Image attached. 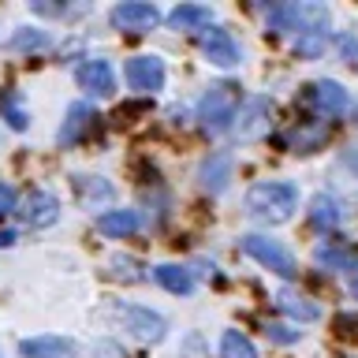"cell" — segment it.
Wrapping results in <instances>:
<instances>
[{"instance_id":"cell-1","label":"cell","mask_w":358,"mask_h":358,"mask_svg":"<svg viewBox=\"0 0 358 358\" xmlns=\"http://www.w3.org/2000/svg\"><path fill=\"white\" fill-rule=\"evenodd\" d=\"M299 209V187L284 183V179H265L246 190V213L265 224H284L295 217Z\"/></svg>"},{"instance_id":"cell-2","label":"cell","mask_w":358,"mask_h":358,"mask_svg":"<svg viewBox=\"0 0 358 358\" xmlns=\"http://www.w3.org/2000/svg\"><path fill=\"white\" fill-rule=\"evenodd\" d=\"M235 108H239V86L235 83H217L206 90V97L198 101V120L209 134H220L231 127Z\"/></svg>"},{"instance_id":"cell-3","label":"cell","mask_w":358,"mask_h":358,"mask_svg":"<svg viewBox=\"0 0 358 358\" xmlns=\"http://www.w3.org/2000/svg\"><path fill=\"white\" fill-rule=\"evenodd\" d=\"M243 254H250L257 265H265V268H273L276 276H284V280H295L299 273V265H295V254L287 250L280 239H268V235H243Z\"/></svg>"},{"instance_id":"cell-4","label":"cell","mask_w":358,"mask_h":358,"mask_svg":"<svg viewBox=\"0 0 358 358\" xmlns=\"http://www.w3.org/2000/svg\"><path fill=\"white\" fill-rule=\"evenodd\" d=\"M268 123H273V101L268 97H250L246 105L235 108L231 131H235L239 142H254V138H265L268 134Z\"/></svg>"},{"instance_id":"cell-5","label":"cell","mask_w":358,"mask_h":358,"mask_svg":"<svg viewBox=\"0 0 358 358\" xmlns=\"http://www.w3.org/2000/svg\"><path fill=\"white\" fill-rule=\"evenodd\" d=\"M123 75H127L131 90H138V94H157V90L164 86V60L161 56H131L127 67H123Z\"/></svg>"},{"instance_id":"cell-6","label":"cell","mask_w":358,"mask_h":358,"mask_svg":"<svg viewBox=\"0 0 358 358\" xmlns=\"http://www.w3.org/2000/svg\"><path fill=\"white\" fill-rule=\"evenodd\" d=\"M157 22H161V11H157V4H145V0H127V4L112 8V27L120 30L142 34V30H153Z\"/></svg>"},{"instance_id":"cell-7","label":"cell","mask_w":358,"mask_h":358,"mask_svg":"<svg viewBox=\"0 0 358 358\" xmlns=\"http://www.w3.org/2000/svg\"><path fill=\"white\" fill-rule=\"evenodd\" d=\"M19 217L27 228H49V224L60 220V201H56L49 190H30L27 201H22Z\"/></svg>"},{"instance_id":"cell-8","label":"cell","mask_w":358,"mask_h":358,"mask_svg":"<svg viewBox=\"0 0 358 358\" xmlns=\"http://www.w3.org/2000/svg\"><path fill=\"white\" fill-rule=\"evenodd\" d=\"M306 101L313 105V112L324 120H336L340 112L347 108V90L340 83H332V78H321V83H313L306 90Z\"/></svg>"},{"instance_id":"cell-9","label":"cell","mask_w":358,"mask_h":358,"mask_svg":"<svg viewBox=\"0 0 358 358\" xmlns=\"http://www.w3.org/2000/svg\"><path fill=\"white\" fill-rule=\"evenodd\" d=\"M78 86L90 90L94 97H112L116 94V71H112V64L108 60H86V64H78Z\"/></svg>"},{"instance_id":"cell-10","label":"cell","mask_w":358,"mask_h":358,"mask_svg":"<svg viewBox=\"0 0 358 358\" xmlns=\"http://www.w3.org/2000/svg\"><path fill=\"white\" fill-rule=\"evenodd\" d=\"M116 313L123 317V324L138 336V340H150V343H157L164 336V329H168V321L161 317V313H153V310H145V306H120Z\"/></svg>"},{"instance_id":"cell-11","label":"cell","mask_w":358,"mask_h":358,"mask_svg":"<svg viewBox=\"0 0 358 358\" xmlns=\"http://www.w3.org/2000/svg\"><path fill=\"white\" fill-rule=\"evenodd\" d=\"M198 45H201V52H206L209 64H217V67H235V64H239V45L231 41L228 30L209 27L206 34H201Z\"/></svg>"},{"instance_id":"cell-12","label":"cell","mask_w":358,"mask_h":358,"mask_svg":"<svg viewBox=\"0 0 358 358\" xmlns=\"http://www.w3.org/2000/svg\"><path fill=\"white\" fill-rule=\"evenodd\" d=\"M228 179H231V153L228 150H217V153H209L206 161H201L198 183H201L206 194H220V190L228 187Z\"/></svg>"},{"instance_id":"cell-13","label":"cell","mask_w":358,"mask_h":358,"mask_svg":"<svg viewBox=\"0 0 358 358\" xmlns=\"http://www.w3.org/2000/svg\"><path fill=\"white\" fill-rule=\"evenodd\" d=\"M94 108L86 105V101H75L71 108H67V120L60 123V145H75V142H83V134L94 127Z\"/></svg>"},{"instance_id":"cell-14","label":"cell","mask_w":358,"mask_h":358,"mask_svg":"<svg viewBox=\"0 0 358 358\" xmlns=\"http://www.w3.org/2000/svg\"><path fill=\"white\" fill-rule=\"evenodd\" d=\"M22 358H75V343L60 340V336H34V340L19 343Z\"/></svg>"},{"instance_id":"cell-15","label":"cell","mask_w":358,"mask_h":358,"mask_svg":"<svg viewBox=\"0 0 358 358\" xmlns=\"http://www.w3.org/2000/svg\"><path fill=\"white\" fill-rule=\"evenodd\" d=\"M142 228V217L134 209H112V213H101L97 217V231L108 235V239H127Z\"/></svg>"},{"instance_id":"cell-16","label":"cell","mask_w":358,"mask_h":358,"mask_svg":"<svg viewBox=\"0 0 358 358\" xmlns=\"http://www.w3.org/2000/svg\"><path fill=\"white\" fill-rule=\"evenodd\" d=\"M209 22H213V11L206 4H179L168 11V27H176V30H201Z\"/></svg>"},{"instance_id":"cell-17","label":"cell","mask_w":358,"mask_h":358,"mask_svg":"<svg viewBox=\"0 0 358 358\" xmlns=\"http://www.w3.org/2000/svg\"><path fill=\"white\" fill-rule=\"evenodd\" d=\"M310 224L317 231H336L340 228V206H336L332 194H317L310 201Z\"/></svg>"},{"instance_id":"cell-18","label":"cell","mask_w":358,"mask_h":358,"mask_svg":"<svg viewBox=\"0 0 358 358\" xmlns=\"http://www.w3.org/2000/svg\"><path fill=\"white\" fill-rule=\"evenodd\" d=\"M153 276H157V284L164 291H172V295H190V291H194V280H190V273L183 265H157Z\"/></svg>"},{"instance_id":"cell-19","label":"cell","mask_w":358,"mask_h":358,"mask_svg":"<svg viewBox=\"0 0 358 358\" xmlns=\"http://www.w3.org/2000/svg\"><path fill=\"white\" fill-rule=\"evenodd\" d=\"M0 120L8 123L11 131H27V108H22V97H19V90H0Z\"/></svg>"},{"instance_id":"cell-20","label":"cell","mask_w":358,"mask_h":358,"mask_svg":"<svg viewBox=\"0 0 358 358\" xmlns=\"http://www.w3.org/2000/svg\"><path fill=\"white\" fill-rule=\"evenodd\" d=\"M276 306L284 310V313H291V317H299V321H317V317H321V310L313 306L310 299L295 295V291H280V295H276Z\"/></svg>"},{"instance_id":"cell-21","label":"cell","mask_w":358,"mask_h":358,"mask_svg":"<svg viewBox=\"0 0 358 358\" xmlns=\"http://www.w3.org/2000/svg\"><path fill=\"white\" fill-rule=\"evenodd\" d=\"M75 190L83 201H108L112 198V183L101 176H75Z\"/></svg>"},{"instance_id":"cell-22","label":"cell","mask_w":358,"mask_h":358,"mask_svg":"<svg viewBox=\"0 0 358 358\" xmlns=\"http://www.w3.org/2000/svg\"><path fill=\"white\" fill-rule=\"evenodd\" d=\"M324 134H329V127H324V123H313V127H299V131L287 138V145H291L295 153H313V150H317V145L324 142Z\"/></svg>"},{"instance_id":"cell-23","label":"cell","mask_w":358,"mask_h":358,"mask_svg":"<svg viewBox=\"0 0 358 358\" xmlns=\"http://www.w3.org/2000/svg\"><path fill=\"white\" fill-rule=\"evenodd\" d=\"M324 45H329V30H302L295 38V52L302 60H317L324 52Z\"/></svg>"},{"instance_id":"cell-24","label":"cell","mask_w":358,"mask_h":358,"mask_svg":"<svg viewBox=\"0 0 358 358\" xmlns=\"http://www.w3.org/2000/svg\"><path fill=\"white\" fill-rule=\"evenodd\" d=\"M220 358H257V347L246 340L243 332H224V340H220Z\"/></svg>"},{"instance_id":"cell-25","label":"cell","mask_w":358,"mask_h":358,"mask_svg":"<svg viewBox=\"0 0 358 358\" xmlns=\"http://www.w3.org/2000/svg\"><path fill=\"white\" fill-rule=\"evenodd\" d=\"M313 257H317V265H329V268H355V254L343 250V246H332V243H321Z\"/></svg>"},{"instance_id":"cell-26","label":"cell","mask_w":358,"mask_h":358,"mask_svg":"<svg viewBox=\"0 0 358 358\" xmlns=\"http://www.w3.org/2000/svg\"><path fill=\"white\" fill-rule=\"evenodd\" d=\"M108 265H112V276H116V280H123V284H138V280H145L142 265L134 262V257H127V254H116Z\"/></svg>"},{"instance_id":"cell-27","label":"cell","mask_w":358,"mask_h":358,"mask_svg":"<svg viewBox=\"0 0 358 358\" xmlns=\"http://www.w3.org/2000/svg\"><path fill=\"white\" fill-rule=\"evenodd\" d=\"M45 45H49V34L34 30V27L15 30V38H11V49H19V52H38V49H45Z\"/></svg>"},{"instance_id":"cell-28","label":"cell","mask_w":358,"mask_h":358,"mask_svg":"<svg viewBox=\"0 0 358 358\" xmlns=\"http://www.w3.org/2000/svg\"><path fill=\"white\" fill-rule=\"evenodd\" d=\"M336 49H340L343 64L358 67V38H355V34H340V38H336Z\"/></svg>"},{"instance_id":"cell-29","label":"cell","mask_w":358,"mask_h":358,"mask_svg":"<svg viewBox=\"0 0 358 358\" xmlns=\"http://www.w3.org/2000/svg\"><path fill=\"white\" fill-rule=\"evenodd\" d=\"M268 340L273 343H295L299 340V329H284V324H268Z\"/></svg>"},{"instance_id":"cell-30","label":"cell","mask_w":358,"mask_h":358,"mask_svg":"<svg viewBox=\"0 0 358 358\" xmlns=\"http://www.w3.org/2000/svg\"><path fill=\"white\" fill-rule=\"evenodd\" d=\"M11 209H15V187L0 183V217H8Z\"/></svg>"},{"instance_id":"cell-31","label":"cell","mask_w":358,"mask_h":358,"mask_svg":"<svg viewBox=\"0 0 358 358\" xmlns=\"http://www.w3.org/2000/svg\"><path fill=\"white\" fill-rule=\"evenodd\" d=\"M94 355H97V358H123V351H120L116 340H101V343L94 347Z\"/></svg>"},{"instance_id":"cell-32","label":"cell","mask_w":358,"mask_h":358,"mask_svg":"<svg viewBox=\"0 0 358 358\" xmlns=\"http://www.w3.org/2000/svg\"><path fill=\"white\" fill-rule=\"evenodd\" d=\"M336 324H340V332H347V336H351V332L358 329V321L351 317V313H340V317H336Z\"/></svg>"},{"instance_id":"cell-33","label":"cell","mask_w":358,"mask_h":358,"mask_svg":"<svg viewBox=\"0 0 358 358\" xmlns=\"http://www.w3.org/2000/svg\"><path fill=\"white\" fill-rule=\"evenodd\" d=\"M30 8L34 11H45V15H60V11H64V4H41V0H34Z\"/></svg>"},{"instance_id":"cell-34","label":"cell","mask_w":358,"mask_h":358,"mask_svg":"<svg viewBox=\"0 0 358 358\" xmlns=\"http://www.w3.org/2000/svg\"><path fill=\"white\" fill-rule=\"evenodd\" d=\"M15 243V231H0V246H11Z\"/></svg>"},{"instance_id":"cell-35","label":"cell","mask_w":358,"mask_h":358,"mask_svg":"<svg viewBox=\"0 0 358 358\" xmlns=\"http://www.w3.org/2000/svg\"><path fill=\"white\" fill-rule=\"evenodd\" d=\"M351 291H355V299H358V265H355V276H351Z\"/></svg>"},{"instance_id":"cell-36","label":"cell","mask_w":358,"mask_h":358,"mask_svg":"<svg viewBox=\"0 0 358 358\" xmlns=\"http://www.w3.org/2000/svg\"><path fill=\"white\" fill-rule=\"evenodd\" d=\"M351 123H355V127H358V105L351 108Z\"/></svg>"}]
</instances>
